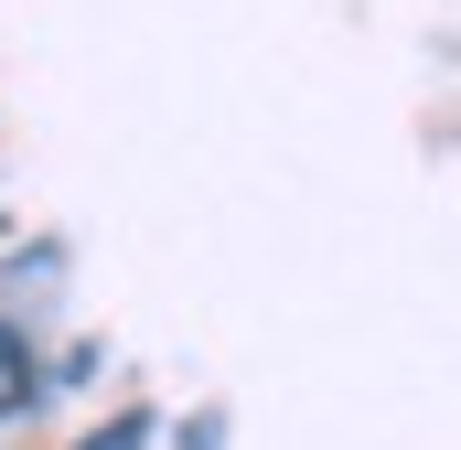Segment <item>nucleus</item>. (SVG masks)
Here are the masks:
<instances>
[{
    "label": "nucleus",
    "instance_id": "nucleus-2",
    "mask_svg": "<svg viewBox=\"0 0 461 450\" xmlns=\"http://www.w3.org/2000/svg\"><path fill=\"white\" fill-rule=\"evenodd\" d=\"M97 450H140V440H129V429H108V440H97Z\"/></svg>",
    "mask_w": 461,
    "mask_h": 450
},
{
    "label": "nucleus",
    "instance_id": "nucleus-1",
    "mask_svg": "<svg viewBox=\"0 0 461 450\" xmlns=\"http://www.w3.org/2000/svg\"><path fill=\"white\" fill-rule=\"evenodd\" d=\"M22 397H32V343H22V333H0V418H11Z\"/></svg>",
    "mask_w": 461,
    "mask_h": 450
}]
</instances>
